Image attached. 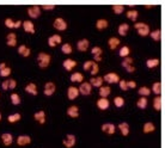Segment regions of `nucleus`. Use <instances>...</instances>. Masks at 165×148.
Listing matches in <instances>:
<instances>
[{"mask_svg":"<svg viewBox=\"0 0 165 148\" xmlns=\"http://www.w3.org/2000/svg\"><path fill=\"white\" fill-rule=\"evenodd\" d=\"M127 87H128V90H134L136 87V83L134 80H129V81H127Z\"/></svg>","mask_w":165,"mask_h":148,"instance_id":"obj_52","label":"nucleus"},{"mask_svg":"<svg viewBox=\"0 0 165 148\" xmlns=\"http://www.w3.org/2000/svg\"><path fill=\"white\" fill-rule=\"evenodd\" d=\"M18 54L21 55V56H23V57H28V56H30V54H31V50H30V48L28 47V46L21 44L18 47Z\"/></svg>","mask_w":165,"mask_h":148,"instance_id":"obj_25","label":"nucleus"},{"mask_svg":"<svg viewBox=\"0 0 165 148\" xmlns=\"http://www.w3.org/2000/svg\"><path fill=\"white\" fill-rule=\"evenodd\" d=\"M34 118H35L36 122H39V124H44L46 123V112L43 110H39V111L34 114Z\"/></svg>","mask_w":165,"mask_h":148,"instance_id":"obj_20","label":"nucleus"},{"mask_svg":"<svg viewBox=\"0 0 165 148\" xmlns=\"http://www.w3.org/2000/svg\"><path fill=\"white\" fill-rule=\"evenodd\" d=\"M101 129H102L103 132H105V134H108V135H112V134H115V132H116V127H115V124L109 123V122L102 124Z\"/></svg>","mask_w":165,"mask_h":148,"instance_id":"obj_15","label":"nucleus"},{"mask_svg":"<svg viewBox=\"0 0 165 148\" xmlns=\"http://www.w3.org/2000/svg\"><path fill=\"white\" fill-rule=\"evenodd\" d=\"M149 36H151V38L153 39L154 42H159V41H160V30H159V29H156V30L149 32Z\"/></svg>","mask_w":165,"mask_h":148,"instance_id":"obj_42","label":"nucleus"},{"mask_svg":"<svg viewBox=\"0 0 165 148\" xmlns=\"http://www.w3.org/2000/svg\"><path fill=\"white\" fill-rule=\"evenodd\" d=\"M118 86L122 91H128V87H127V80H120L118 81Z\"/></svg>","mask_w":165,"mask_h":148,"instance_id":"obj_50","label":"nucleus"},{"mask_svg":"<svg viewBox=\"0 0 165 148\" xmlns=\"http://www.w3.org/2000/svg\"><path fill=\"white\" fill-rule=\"evenodd\" d=\"M131 54V48L128 47V46H122V47L120 48V50H118V55L121 56V57H127V56H129Z\"/></svg>","mask_w":165,"mask_h":148,"instance_id":"obj_36","label":"nucleus"},{"mask_svg":"<svg viewBox=\"0 0 165 148\" xmlns=\"http://www.w3.org/2000/svg\"><path fill=\"white\" fill-rule=\"evenodd\" d=\"M77 65H78V62L76 61V60H72V59H66L65 61L62 62V67L65 68V70H67V72H71V70H73L76 67H77Z\"/></svg>","mask_w":165,"mask_h":148,"instance_id":"obj_13","label":"nucleus"},{"mask_svg":"<svg viewBox=\"0 0 165 148\" xmlns=\"http://www.w3.org/2000/svg\"><path fill=\"white\" fill-rule=\"evenodd\" d=\"M53 26H54V29H56L57 31H66L67 28H68V24H67V22H66L63 18L57 17V18H55L54 19Z\"/></svg>","mask_w":165,"mask_h":148,"instance_id":"obj_3","label":"nucleus"},{"mask_svg":"<svg viewBox=\"0 0 165 148\" xmlns=\"http://www.w3.org/2000/svg\"><path fill=\"white\" fill-rule=\"evenodd\" d=\"M125 104H126V101H125V98H123V97L117 96V97H115V98H114V105H115L116 108H123V106H125Z\"/></svg>","mask_w":165,"mask_h":148,"instance_id":"obj_37","label":"nucleus"},{"mask_svg":"<svg viewBox=\"0 0 165 148\" xmlns=\"http://www.w3.org/2000/svg\"><path fill=\"white\" fill-rule=\"evenodd\" d=\"M61 42H62V37L60 35H57V34H54V35H52V36L48 37V46L52 48L61 44Z\"/></svg>","mask_w":165,"mask_h":148,"instance_id":"obj_7","label":"nucleus"},{"mask_svg":"<svg viewBox=\"0 0 165 148\" xmlns=\"http://www.w3.org/2000/svg\"><path fill=\"white\" fill-rule=\"evenodd\" d=\"M89 47H90V41L87 38L79 39L78 42H77V49H78L79 52H81V53H85L89 49Z\"/></svg>","mask_w":165,"mask_h":148,"instance_id":"obj_10","label":"nucleus"},{"mask_svg":"<svg viewBox=\"0 0 165 148\" xmlns=\"http://www.w3.org/2000/svg\"><path fill=\"white\" fill-rule=\"evenodd\" d=\"M91 54L94 56H103V49L98 46H94L91 48Z\"/></svg>","mask_w":165,"mask_h":148,"instance_id":"obj_44","label":"nucleus"},{"mask_svg":"<svg viewBox=\"0 0 165 148\" xmlns=\"http://www.w3.org/2000/svg\"><path fill=\"white\" fill-rule=\"evenodd\" d=\"M42 8L46 10V11H53V10L55 8V5H43Z\"/></svg>","mask_w":165,"mask_h":148,"instance_id":"obj_53","label":"nucleus"},{"mask_svg":"<svg viewBox=\"0 0 165 148\" xmlns=\"http://www.w3.org/2000/svg\"><path fill=\"white\" fill-rule=\"evenodd\" d=\"M126 17L129 20H132V22H136V19L139 17V12L136 10H129V11H127Z\"/></svg>","mask_w":165,"mask_h":148,"instance_id":"obj_32","label":"nucleus"},{"mask_svg":"<svg viewBox=\"0 0 165 148\" xmlns=\"http://www.w3.org/2000/svg\"><path fill=\"white\" fill-rule=\"evenodd\" d=\"M13 25H15V20L12 18H6L5 19V26L8 29H13Z\"/></svg>","mask_w":165,"mask_h":148,"instance_id":"obj_48","label":"nucleus"},{"mask_svg":"<svg viewBox=\"0 0 165 148\" xmlns=\"http://www.w3.org/2000/svg\"><path fill=\"white\" fill-rule=\"evenodd\" d=\"M76 142H77V137L73 134H67L62 141L63 146L66 148H73L76 146Z\"/></svg>","mask_w":165,"mask_h":148,"instance_id":"obj_6","label":"nucleus"},{"mask_svg":"<svg viewBox=\"0 0 165 148\" xmlns=\"http://www.w3.org/2000/svg\"><path fill=\"white\" fill-rule=\"evenodd\" d=\"M154 130H156V125L152 122H146L142 125V132L144 134H149V132H153Z\"/></svg>","mask_w":165,"mask_h":148,"instance_id":"obj_29","label":"nucleus"},{"mask_svg":"<svg viewBox=\"0 0 165 148\" xmlns=\"http://www.w3.org/2000/svg\"><path fill=\"white\" fill-rule=\"evenodd\" d=\"M90 85L92 86V87H101L103 86V78L102 77H92V78L90 79Z\"/></svg>","mask_w":165,"mask_h":148,"instance_id":"obj_28","label":"nucleus"},{"mask_svg":"<svg viewBox=\"0 0 165 148\" xmlns=\"http://www.w3.org/2000/svg\"><path fill=\"white\" fill-rule=\"evenodd\" d=\"M6 66H7V65H6L5 62H1V63H0V70H2V68H5Z\"/></svg>","mask_w":165,"mask_h":148,"instance_id":"obj_57","label":"nucleus"},{"mask_svg":"<svg viewBox=\"0 0 165 148\" xmlns=\"http://www.w3.org/2000/svg\"><path fill=\"white\" fill-rule=\"evenodd\" d=\"M92 65H94V61H92V60H87V61H85L84 65H83V68H84V70H91V67H92Z\"/></svg>","mask_w":165,"mask_h":148,"instance_id":"obj_49","label":"nucleus"},{"mask_svg":"<svg viewBox=\"0 0 165 148\" xmlns=\"http://www.w3.org/2000/svg\"><path fill=\"white\" fill-rule=\"evenodd\" d=\"M125 70H126L128 73H134V72H135V67H134L133 65H132V66H127Z\"/></svg>","mask_w":165,"mask_h":148,"instance_id":"obj_55","label":"nucleus"},{"mask_svg":"<svg viewBox=\"0 0 165 148\" xmlns=\"http://www.w3.org/2000/svg\"><path fill=\"white\" fill-rule=\"evenodd\" d=\"M50 61H52V56L48 54V53H39L37 55V65H39V68L44 70L47 68L48 66L50 65Z\"/></svg>","mask_w":165,"mask_h":148,"instance_id":"obj_1","label":"nucleus"},{"mask_svg":"<svg viewBox=\"0 0 165 148\" xmlns=\"http://www.w3.org/2000/svg\"><path fill=\"white\" fill-rule=\"evenodd\" d=\"M147 105H149V99H147L146 97H140V98L138 99V101H136V106L141 110L146 109Z\"/></svg>","mask_w":165,"mask_h":148,"instance_id":"obj_31","label":"nucleus"},{"mask_svg":"<svg viewBox=\"0 0 165 148\" xmlns=\"http://www.w3.org/2000/svg\"><path fill=\"white\" fill-rule=\"evenodd\" d=\"M159 66V59H149L147 61H146V67L149 68V70H153V68H156Z\"/></svg>","mask_w":165,"mask_h":148,"instance_id":"obj_34","label":"nucleus"},{"mask_svg":"<svg viewBox=\"0 0 165 148\" xmlns=\"http://www.w3.org/2000/svg\"><path fill=\"white\" fill-rule=\"evenodd\" d=\"M134 29L138 31V35H139V36H141V37H146V36H149V32H151V29H149V24L142 23V22L134 24Z\"/></svg>","mask_w":165,"mask_h":148,"instance_id":"obj_2","label":"nucleus"},{"mask_svg":"<svg viewBox=\"0 0 165 148\" xmlns=\"http://www.w3.org/2000/svg\"><path fill=\"white\" fill-rule=\"evenodd\" d=\"M25 92L29 94H31V96H37L39 93V90H37V86L36 84H34V83H29L28 85L25 86Z\"/></svg>","mask_w":165,"mask_h":148,"instance_id":"obj_23","label":"nucleus"},{"mask_svg":"<svg viewBox=\"0 0 165 148\" xmlns=\"http://www.w3.org/2000/svg\"><path fill=\"white\" fill-rule=\"evenodd\" d=\"M10 98H11V103H12L13 105H19V104L22 103L21 96H19L18 93H15V92L11 93V97H10Z\"/></svg>","mask_w":165,"mask_h":148,"instance_id":"obj_41","label":"nucleus"},{"mask_svg":"<svg viewBox=\"0 0 165 148\" xmlns=\"http://www.w3.org/2000/svg\"><path fill=\"white\" fill-rule=\"evenodd\" d=\"M0 121H1V112H0Z\"/></svg>","mask_w":165,"mask_h":148,"instance_id":"obj_59","label":"nucleus"},{"mask_svg":"<svg viewBox=\"0 0 165 148\" xmlns=\"http://www.w3.org/2000/svg\"><path fill=\"white\" fill-rule=\"evenodd\" d=\"M61 52L65 55H70L73 52V48H72V46L70 43H63L62 46H61Z\"/></svg>","mask_w":165,"mask_h":148,"instance_id":"obj_40","label":"nucleus"},{"mask_svg":"<svg viewBox=\"0 0 165 148\" xmlns=\"http://www.w3.org/2000/svg\"><path fill=\"white\" fill-rule=\"evenodd\" d=\"M108 26H109V22H108L107 19H104V18L97 19V22H96V29H97V30L103 31V30H105Z\"/></svg>","mask_w":165,"mask_h":148,"instance_id":"obj_22","label":"nucleus"},{"mask_svg":"<svg viewBox=\"0 0 165 148\" xmlns=\"http://www.w3.org/2000/svg\"><path fill=\"white\" fill-rule=\"evenodd\" d=\"M6 44L8 47H16L17 46V35L16 32H10L6 36Z\"/></svg>","mask_w":165,"mask_h":148,"instance_id":"obj_19","label":"nucleus"},{"mask_svg":"<svg viewBox=\"0 0 165 148\" xmlns=\"http://www.w3.org/2000/svg\"><path fill=\"white\" fill-rule=\"evenodd\" d=\"M79 94H83V96H89L92 92V86L90 85L89 81H83L78 87Z\"/></svg>","mask_w":165,"mask_h":148,"instance_id":"obj_5","label":"nucleus"},{"mask_svg":"<svg viewBox=\"0 0 165 148\" xmlns=\"http://www.w3.org/2000/svg\"><path fill=\"white\" fill-rule=\"evenodd\" d=\"M1 87H2L4 91H7L8 90V80H4L2 84H1Z\"/></svg>","mask_w":165,"mask_h":148,"instance_id":"obj_54","label":"nucleus"},{"mask_svg":"<svg viewBox=\"0 0 165 148\" xmlns=\"http://www.w3.org/2000/svg\"><path fill=\"white\" fill-rule=\"evenodd\" d=\"M133 57H131V56H127V57H125V59H123V61H122V63H121V65H122V67H123V68H126L127 66H132V65H133Z\"/></svg>","mask_w":165,"mask_h":148,"instance_id":"obj_46","label":"nucleus"},{"mask_svg":"<svg viewBox=\"0 0 165 148\" xmlns=\"http://www.w3.org/2000/svg\"><path fill=\"white\" fill-rule=\"evenodd\" d=\"M22 26V22L21 20H16L15 22V25H13V29H18V28H21Z\"/></svg>","mask_w":165,"mask_h":148,"instance_id":"obj_56","label":"nucleus"},{"mask_svg":"<svg viewBox=\"0 0 165 148\" xmlns=\"http://www.w3.org/2000/svg\"><path fill=\"white\" fill-rule=\"evenodd\" d=\"M98 72H99V66H98V63L94 62L92 67H91V70H90V73H91V75H92V77L97 75V74H98Z\"/></svg>","mask_w":165,"mask_h":148,"instance_id":"obj_47","label":"nucleus"},{"mask_svg":"<svg viewBox=\"0 0 165 148\" xmlns=\"http://www.w3.org/2000/svg\"><path fill=\"white\" fill-rule=\"evenodd\" d=\"M21 118H22V115H21L19 112H13V114L8 115L7 122L8 123H16L18 121H21Z\"/></svg>","mask_w":165,"mask_h":148,"instance_id":"obj_33","label":"nucleus"},{"mask_svg":"<svg viewBox=\"0 0 165 148\" xmlns=\"http://www.w3.org/2000/svg\"><path fill=\"white\" fill-rule=\"evenodd\" d=\"M112 11L115 15H122L125 12V6L123 5H120V4H116V5H112Z\"/></svg>","mask_w":165,"mask_h":148,"instance_id":"obj_43","label":"nucleus"},{"mask_svg":"<svg viewBox=\"0 0 165 148\" xmlns=\"http://www.w3.org/2000/svg\"><path fill=\"white\" fill-rule=\"evenodd\" d=\"M17 86V81L15 79H8V90H15Z\"/></svg>","mask_w":165,"mask_h":148,"instance_id":"obj_51","label":"nucleus"},{"mask_svg":"<svg viewBox=\"0 0 165 148\" xmlns=\"http://www.w3.org/2000/svg\"><path fill=\"white\" fill-rule=\"evenodd\" d=\"M129 29H131V26H129V24L128 23H122L118 25L117 28V32L120 36H122V37H125L127 36V34L129 32Z\"/></svg>","mask_w":165,"mask_h":148,"instance_id":"obj_21","label":"nucleus"},{"mask_svg":"<svg viewBox=\"0 0 165 148\" xmlns=\"http://www.w3.org/2000/svg\"><path fill=\"white\" fill-rule=\"evenodd\" d=\"M120 44H121V41L118 37H115V36H112V37H110L108 39V47H109L110 50H116L118 47H120Z\"/></svg>","mask_w":165,"mask_h":148,"instance_id":"obj_16","label":"nucleus"},{"mask_svg":"<svg viewBox=\"0 0 165 148\" xmlns=\"http://www.w3.org/2000/svg\"><path fill=\"white\" fill-rule=\"evenodd\" d=\"M22 26H23L24 31L28 34H35V24L31 20H24L22 22Z\"/></svg>","mask_w":165,"mask_h":148,"instance_id":"obj_17","label":"nucleus"},{"mask_svg":"<svg viewBox=\"0 0 165 148\" xmlns=\"http://www.w3.org/2000/svg\"><path fill=\"white\" fill-rule=\"evenodd\" d=\"M71 81L72 83H78V84H81L84 81V74L80 73V72H76V73H72L71 74Z\"/></svg>","mask_w":165,"mask_h":148,"instance_id":"obj_26","label":"nucleus"},{"mask_svg":"<svg viewBox=\"0 0 165 148\" xmlns=\"http://www.w3.org/2000/svg\"><path fill=\"white\" fill-rule=\"evenodd\" d=\"M1 142L4 143V146H11L12 145V142H13V136H12V134H10V132H4V134H1Z\"/></svg>","mask_w":165,"mask_h":148,"instance_id":"obj_18","label":"nucleus"},{"mask_svg":"<svg viewBox=\"0 0 165 148\" xmlns=\"http://www.w3.org/2000/svg\"><path fill=\"white\" fill-rule=\"evenodd\" d=\"M79 96V90L76 86H70L67 90V98L70 101H76Z\"/></svg>","mask_w":165,"mask_h":148,"instance_id":"obj_12","label":"nucleus"},{"mask_svg":"<svg viewBox=\"0 0 165 148\" xmlns=\"http://www.w3.org/2000/svg\"><path fill=\"white\" fill-rule=\"evenodd\" d=\"M28 16L35 19V18H39L41 16V7L37 6V5H32L30 7L28 8Z\"/></svg>","mask_w":165,"mask_h":148,"instance_id":"obj_9","label":"nucleus"},{"mask_svg":"<svg viewBox=\"0 0 165 148\" xmlns=\"http://www.w3.org/2000/svg\"><path fill=\"white\" fill-rule=\"evenodd\" d=\"M55 91H56V85H55L53 81H48L44 84V90H43V93L46 94V96H53L55 93Z\"/></svg>","mask_w":165,"mask_h":148,"instance_id":"obj_8","label":"nucleus"},{"mask_svg":"<svg viewBox=\"0 0 165 148\" xmlns=\"http://www.w3.org/2000/svg\"><path fill=\"white\" fill-rule=\"evenodd\" d=\"M11 73H12L11 68H10L8 66H6L5 68H2V70H0V77H2V78H7Z\"/></svg>","mask_w":165,"mask_h":148,"instance_id":"obj_45","label":"nucleus"},{"mask_svg":"<svg viewBox=\"0 0 165 148\" xmlns=\"http://www.w3.org/2000/svg\"><path fill=\"white\" fill-rule=\"evenodd\" d=\"M67 115L71 118H78L79 117V108L77 105H71L67 109Z\"/></svg>","mask_w":165,"mask_h":148,"instance_id":"obj_27","label":"nucleus"},{"mask_svg":"<svg viewBox=\"0 0 165 148\" xmlns=\"http://www.w3.org/2000/svg\"><path fill=\"white\" fill-rule=\"evenodd\" d=\"M118 130L123 135V136H128L129 135V132H131V128H129V124L127 122H121L120 124L117 125Z\"/></svg>","mask_w":165,"mask_h":148,"instance_id":"obj_24","label":"nucleus"},{"mask_svg":"<svg viewBox=\"0 0 165 148\" xmlns=\"http://www.w3.org/2000/svg\"><path fill=\"white\" fill-rule=\"evenodd\" d=\"M138 93H139L140 97H146V98H147L152 92H151V88H149V87H147V86H141V87L138 90Z\"/></svg>","mask_w":165,"mask_h":148,"instance_id":"obj_35","label":"nucleus"},{"mask_svg":"<svg viewBox=\"0 0 165 148\" xmlns=\"http://www.w3.org/2000/svg\"><path fill=\"white\" fill-rule=\"evenodd\" d=\"M151 92H153L154 94H157V96H160L162 93V84L157 81V83H154L153 85H152V88H151Z\"/></svg>","mask_w":165,"mask_h":148,"instance_id":"obj_38","label":"nucleus"},{"mask_svg":"<svg viewBox=\"0 0 165 148\" xmlns=\"http://www.w3.org/2000/svg\"><path fill=\"white\" fill-rule=\"evenodd\" d=\"M31 143V137L29 135H19L17 137V145L21 146V147H24V146H28Z\"/></svg>","mask_w":165,"mask_h":148,"instance_id":"obj_11","label":"nucleus"},{"mask_svg":"<svg viewBox=\"0 0 165 148\" xmlns=\"http://www.w3.org/2000/svg\"><path fill=\"white\" fill-rule=\"evenodd\" d=\"M96 105H97V108L99 110H102V111H105V110L109 109L110 106V101L108 98H99L97 103H96Z\"/></svg>","mask_w":165,"mask_h":148,"instance_id":"obj_14","label":"nucleus"},{"mask_svg":"<svg viewBox=\"0 0 165 148\" xmlns=\"http://www.w3.org/2000/svg\"><path fill=\"white\" fill-rule=\"evenodd\" d=\"M145 7H146V8H152V7H153V5H146Z\"/></svg>","mask_w":165,"mask_h":148,"instance_id":"obj_58","label":"nucleus"},{"mask_svg":"<svg viewBox=\"0 0 165 148\" xmlns=\"http://www.w3.org/2000/svg\"><path fill=\"white\" fill-rule=\"evenodd\" d=\"M153 108L156 111H160L162 109V97L160 96H156V98L153 99Z\"/></svg>","mask_w":165,"mask_h":148,"instance_id":"obj_39","label":"nucleus"},{"mask_svg":"<svg viewBox=\"0 0 165 148\" xmlns=\"http://www.w3.org/2000/svg\"><path fill=\"white\" fill-rule=\"evenodd\" d=\"M103 78V81L108 83V84H118V81L121 80L120 79V75L117 73H114V72H110V73H107Z\"/></svg>","mask_w":165,"mask_h":148,"instance_id":"obj_4","label":"nucleus"},{"mask_svg":"<svg viewBox=\"0 0 165 148\" xmlns=\"http://www.w3.org/2000/svg\"><path fill=\"white\" fill-rule=\"evenodd\" d=\"M98 93L101 96V98H108V96L111 93V88L110 86H101Z\"/></svg>","mask_w":165,"mask_h":148,"instance_id":"obj_30","label":"nucleus"}]
</instances>
